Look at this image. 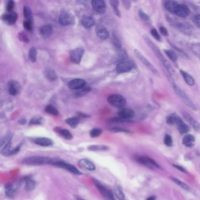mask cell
Here are the masks:
<instances>
[{"instance_id": "52a82bcc", "label": "cell", "mask_w": 200, "mask_h": 200, "mask_svg": "<svg viewBox=\"0 0 200 200\" xmlns=\"http://www.w3.org/2000/svg\"><path fill=\"white\" fill-rule=\"evenodd\" d=\"M93 183L97 190L107 200H115L113 194L110 190H109L97 180H93Z\"/></svg>"}, {"instance_id": "1f68e13d", "label": "cell", "mask_w": 200, "mask_h": 200, "mask_svg": "<svg viewBox=\"0 0 200 200\" xmlns=\"http://www.w3.org/2000/svg\"><path fill=\"white\" fill-rule=\"evenodd\" d=\"M65 122L72 128L74 129L79 124V120L76 117H69L65 120Z\"/></svg>"}, {"instance_id": "d6986e66", "label": "cell", "mask_w": 200, "mask_h": 200, "mask_svg": "<svg viewBox=\"0 0 200 200\" xmlns=\"http://www.w3.org/2000/svg\"><path fill=\"white\" fill-rule=\"evenodd\" d=\"M78 165L81 168L87 171H94L95 170V164L87 159H81L78 161Z\"/></svg>"}, {"instance_id": "f907efd6", "label": "cell", "mask_w": 200, "mask_h": 200, "mask_svg": "<svg viewBox=\"0 0 200 200\" xmlns=\"http://www.w3.org/2000/svg\"><path fill=\"white\" fill-rule=\"evenodd\" d=\"M23 26H24V28L28 31H31L32 29V23H31V22H29V21L25 20L23 22Z\"/></svg>"}, {"instance_id": "30bf717a", "label": "cell", "mask_w": 200, "mask_h": 200, "mask_svg": "<svg viewBox=\"0 0 200 200\" xmlns=\"http://www.w3.org/2000/svg\"><path fill=\"white\" fill-rule=\"evenodd\" d=\"M85 51L82 48H76L72 50L70 52V59L71 61L75 63L79 64L81 62Z\"/></svg>"}, {"instance_id": "f1b7e54d", "label": "cell", "mask_w": 200, "mask_h": 200, "mask_svg": "<svg viewBox=\"0 0 200 200\" xmlns=\"http://www.w3.org/2000/svg\"><path fill=\"white\" fill-rule=\"evenodd\" d=\"M180 73H181L183 77L184 78L185 82L188 85L193 86L194 85V79L193 78V77L190 74H188L187 72H186L183 70H180Z\"/></svg>"}, {"instance_id": "ab89813d", "label": "cell", "mask_w": 200, "mask_h": 200, "mask_svg": "<svg viewBox=\"0 0 200 200\" xmlns=\"http://www.w3.org/2000/svg\"><path fill=\"white\" fill-rule=\"evenodd\" d=\"M165 53L173 62H176L177 61V56L176 53L171 50H164Z\"/></svg>"}, {"instance_id": "ee69618b", "label": "cell", "mask_w": 200, "mask_h": 200, "mask_svg": "<svg viewBox=\"0 0 200 200\" xmlns=\"http://www.w3.org/2000/svg\"><path fill=\"white\" fill-rule=\"evenodd\" d=\"M18 38L21 41L25 43H29V39L27 35L24 32H21L18 33Z\"/></svg>"}, {"instance_id": "4316f807", "label": "cell", "mask_w": 200, "mask_h": 200, "mask_svg": "<svg viewBox=\"0 0 200 200\" xmlns=\"http://www.w3.org/2000/svg\"><path fill=\"white\" fill-rule=\"evenodd\" d=\"M179 4H178L176 1H167L165 3V7L169 11L175 14L176 9Z\"/></svg>"}, {"instance_id": "7dc6e473", "label": "cell", "mask_w": 200, "mask_h": 200, "mask_svg": "<svg viewBox=\"0 0 200 200\" xmlns=\"http://www.w3.org/2000/svg\"><path fill=\"white\" fill-rule=\"evenodd\" d=\"M176 115H171L169 116H168L166 119L167 123L169 125H174L175 124V119H176Z\"/></svg>"}, {"instance_id": "91938a15", "label": "cell", "mask_w": 200, "mask_h": 200, "mask_svg": "<svg viewBox=\"0 0 200 200\" xmlns=\"http://www.w3.org/2000/svg\"><path fill=\"white\" fill-rule=\"evenodd\" d=\"M21 146V144H19V145H18L15 149H14L13 151V153H12V154H15L18 153L19 151V150H20Z\"/></svg>"}, {"instance_id": "603a6c76", "label": "cell", "mask_w": 200, "mask_h": 200, "mask_svg": "<svg viewBox=\"0 0 200 200\" xmlns=\"http://www.w3.org/2000/svg\"><path fill=\"white\" fill-rule=\"evenodd\" d=\"M175 125H177L178 130H179L181 134H185L189 130L188 126L184 123L181 119L177 115L176 116L175 119Z\"/></svg>"}, {"instance_id": "e0dca14e", "label": "cell", "mask_w": 200, "mask_h": 200, "mask_svg": "<svg viewBox=\"0 0 200 200\" xmlns=\"http://www.w3.org/2000/svg\"><path fill=\"white\" fill-rule=\"evenodd\" d=\"M119 117L130 120L135 116V112L129 108H123L120 109L118 112Z\"/></svg>"}, {"instance_id": "e7e4bbea", "label": "cell", "mask_w": 200, "mask_h": 200, "mask_svg": "<svg viewBox=\"0 0 200 200\" xmlns=\"http://www.w3.org/2000/svg\"><path fill=\"white\" fill-rule=\"evenodd\" d=\"M75 198L76 200H85L83 198H82V197H81L79 196H77V195H75Z\"/></svg>"}, {"instance_id": "681fc988", "label": "cell", "mask_w": 200, "mask_h": 200, "mask_svg": "<svg viewBox=\"0 0 200 200\" xmlns=\"http://www.w3.org/2000/svg\"><path fill=\"white\" fill-rule=\"evenodd\" d=\"M150 33H151V35L157 41H161V37H160L159 34L156 29H154V28L152 29L150 31Z\"/></svg>"}, {"instance_id": "f35d334b", "label": "cell", "mask_w": 200, "mask_h": 200, "mask_svg": "<svg viewBox=\"0 0 200 200\" xmlns=\"http://www.w3.org/2000/svg\"><path fill=\"white\" fill-rule=\"evenodd\" d=\"M35 187V183L32 179H28L25 182V190L28 191H30L34 190Z\"/></svg>"}, {"instance_id": "4dcf8cb0", "label": "cell", "mask_w": 200, "mask_h": 200, "mask_svg": "<svg viewBox=\"0 0 200 200\" xmlns=\"http://www.w3.org/2000/svg\"><path fill=\"white\" fill-rule=\"evenodd\" d=\"M45 112H47L48 114H50L51 115L53 116H58L59 115V112L58 109L54 107L53 105H47L45 108Z\"/></svg>"}, {"instance_id": "bcb514c9", "label": "cell", "mask_w": 200, "mask_h": 200, "mask_svg": "<svg viewBox=\"0 0 200 200\" xmlns=\"http://www.w3.org/2000/svg\"><path fill=\"white\" fill-rule=\"evenodd\" d=\"M91 91V87H84L83 88L79 90V92L76 93V95L77 96H82L85 95V94Z\"/></svg>"}, {"instance_id": "6da1fadb", "label": "cell", "mask_w": 200, "mask_h": 200, "mask_svg": "<svg viewBox=\"0 0 200 200\" xmlns=\"http://www.w3.org/2000/svg\"><path fill=\"white\" fill-rule=\"evenodd\" d=\"M143 38L146 42L147 45L150 47V48L152 49V51L154 52V53L155 54V55L159 58V59L163 63L164 66L165 67L166 69H167L169 71H172V68L170 64V63L167 61L163 55H162L160 50L159 48L155 45V44L151 41V40L146 35H143Z\"/></svg>"}, {"instance_id": "74e56055", "label": "cell", "mask_w": 200, "mask_h": 200, "mask_svg": "<svg viewBox=\"0 0 200 200\" xmlns=\"http://www.w3.org/2000/svg\"><path fill=\"white\" fill-rule=\"evenodd\" d=\"M109 149V147L105 145H92L88 147V150L90 151H105Z\"/></svg>"}, {"instance_id": "db71d44e", "label": "cell", "mask_w": 200, "mask_h": 200, "mask_svg": "<svg viewBox=\"0 0 200 200\" xmlns=\"http://www.w3.org/2000/svg\"><path fill=\"white\" fill-rule=\"evenodd\" d=\"M110 130L112 132H125V133H129L130 132L129 131H128L126 129H122V128H120V127H113L110 129Z\"/></svg>"}, {"instance_id": "ba28073f", "label": "cell", "mask_w": 200, "mask_h": 200, "mask_svg": "<svg viewBox=\"0 0 200 200\" xmlns=\"http://www.w3.org/2000/svg\"><path fill=\"white\" fill-rule=\"evenodd\" d=\"M134 67V63L131 61H125L119 63L116 67V71L118 73L128 72Z\"/></svg>"}, {"instance_id": "2e32d148", "label": "cell", "mask_w": 200, "mask_h": 200, "mask_svg": "<svg viewBox=\"0 0 200 200\" xmlns=\"http://www.w3.org/2000/svg\"><path fill=\"white\" fill-rule=\"evenodd\" d=\"M97 37L102 40H106L109 37V32L107 28L102 25H98L96 28Z\"/></svg>"}, {"instance_id": "484cf974", "label": "cell", "mask_w": 200, "mask_h": 200, "mask_svg": "<svg viewBox=\"0 0 200 200\" xmlns=\"http://www.w3.org/2000/svg\"><path fill=\"white\" fill-rule=\"evenodd\" d=\"M194 137L191 135H187L183 139V144L187 147H191L194 146Z\"/></svg>"}, {"instance_id": "11a10c76", "label": "cell", "mask_w": 200, "mask_h": 200, "mask_svg": "<svg viewBox=\"0 0 200 200\" xmlns=\"http://www.w3.org/2000/svg\"><path fill=\"white\" fill-rule=\"evenodd\" d=\"M194 23L198 28H200V15L195 16L194 19Z\"/></svg>"}, {"instance_id": "7c38bea8", "label": "cell", "mask_w": 200, "mask_h": 200, "mask_svg": "<svg viewBox=\"0 0 200 200\" xmlns=\"http://www.w3.org/2000/svg\"><path fill=\"white\" fill-rule=\"evenodd\" d=\"M86 85V82L83 79H74L68 83V86L72 90H80L81 89L85 87Z\"/></svg>"}, {"instance_id": "5b68a950", "label": "cell", "mask_w": 200, "mask_h": 200, "mask_svg": "<svg viewBox=\"0 0 200 200\" xmlns=\"http://www.w3.org/2000/svg\"><path fill=\"white\" fill-rule=\"evenodd\" d=\"M134 53L136 56V57L141 61V62L144 65V66H145L148 69H149V71L151 73H153L155 76L159 77H161V75H160V72H159V71L154 67L153 65H152L150 63V62L145 57H144V55L139 50L135 49Z\"/></svg>"}, {"instance_id": "e575fe53", "label": "cell", "mask_w": 200, "mask_h": 200, "mask_svg": "<svg viewBox=\"0 0 200 200\" xmlns=\"http://www.w3.org/2000/svg\"><path fill=\"white\" fill-rule=\"evenodd\" d=\"M59 134L66 140H71L73 139V136L71 133L66 129H59L58 131Z\"/></svg>"}, {"instance_id": "9a60e30c", "label": "cell", "mask_w": 200, "mask_h": 200, "mask_svg": "<svg viewBox=\"0 0 200 200\" xmlns=\"http://www.w3.org/2000/svg\"><path fill=\"white\" fill-rule=\"evenodd\" d=\"M18 19V15L15 12L4 14L2 16V19L8 25H13L15 24Z\"/></svg>"}, {"instance_id": "836d02e7", "label": "cell", "mask_w": 200, "mask_h": 200, "mask_svg": "<svg viewBox=\"0 0 200 200\" xmlns=\"http://www.w3.org/2000/svg\"><path fill=\"white\" fill-rule=\"evenodd\" d=\"M111 6H112L113 11L115 13V14H116V16H117L118 17L120 18L121 17V14L119 9V1H109Z\"/></svg>"}, {"instance_id": "f546056e", "label": "cell", "mask_w": 200, "mask_h": 200, "mask_svg": "<svg viewBox=\"0 0 200 200\" xmlns=\"http://www.w3.org/2000/svg\"><path fill=\"white\" fill-rule=\"evenodd\" d=\"M23 13H24V15L25 18V20L29 21L32 23L33 15H32L31 9L28 6H25L24 8Z\"/></svg>"}, {"instance_id": "c3c4849f", "label": "cell", "mask_w": 200, "mask_h": 200, "mask_svg": "<svg viewBox=\"0 0 200 200\" xmlns=\"http://www.w3.org/2000/svg\"><path fill=\"white\" fill-rule=\"evenodd\" d=\"M15 6V3L14 1H12V0H10L9 1L7 4V11L8 13H11L13 12V10Z\"/></svg>"}, {"instance_id": "b9f144b4", "label": "cell", "mask_w": 200, "mask_h": 200, "mask_svg": "<svg viewBox=\"0 0 200 200\" xmlns=\"http://www.w3.org/2000/svg\"><path fill=\"white\" fill-rule=\"evenodd\" d=\"M112 43H113V46H114L117 50H121V45L120 41L119 39L117 37V36H116V35L113 34V37H112Z\"/></svg>"}, {"instance_id": "277c9868", "label": "cell", "mask_w": 200, "mask_h": 200, "mask_svg": "<svg viewBox=\"0 0 200 200\" xmlns=\"http://www.w3.org/2000/svg\"><path fill=\"white\" fill-rule=\"evenodd\" d=\"M49 164L58 167L63 169L65 170H66L69 171V172H71L73 174H77V175H81L82 173L79 171V170L77 168H76L75 167L71 164L66 163L62 160H60L58 159H52L51 161L50 162Z\"/></svg>"}, {"instance_id": "4fadbf2b", "label": "cell", "mask_w": 200, "mask_h": 200, "mask_svg": "<svg viewBox=\"0 0 200 200\" xmlns=\"http://www.w3.org/2000/svg\"><path fill=\"white\" fill-rule=\"evenodd\" d=\"M20 84L15 80H11L8 83V89L9 95L16 96L20 93L21 91Z\"/></svg>"}, {"instance_id": "ffe728a7", "label": "cell", "mask_w": 200, "mask_h": 200, "mask_svg": "<svg viewBox=\"0 0 200 200\" xmlns=\"http://www.w3.org/2000/svg\"><path fill=\"white\" fill-rule=\"evenodd\" d=\"M183 116L188 123L191 125V126L194 128L195 130H196L197 131H200V124L196 120H195L191 115H190L187 112L183 113Z\"/></svg>"}, {"instance_id": "5bb4252c", "label": "cell", "mask_w": 200, "mask_h": 200, "mask_svg": "<svg viewBox=\"0 0 200 200\" xmlns=\"http://www.w3.org/2000/svg\"><path fill=\"white\" fill-rule=\"evenodd\" d=\"M93 9L99 14H104L106 10V5L102 0H93L91 2Z\"/></svg>"}, {"instance_id": "83f0119b", "label": "cell", "mask_w": 200, "mask_h": 200, "mask_svg": "<svg viewBox=\"0 0 200 200\" xmlns=\"http://www.w3.org/2000/svg\"><path fill=\"white\" fill-rule=\"evenodd\" d=\"M46 78L49 81H55L58 79V75L57 73L52 69H47L44 73Z\"/></svg>"}, {"instance_id": "680465c9", "label": "cell", "mask_w": 200, "mask_h": 200, "mask_svg": "<svg viewBox=\"0 0 200 200\" xmlns=\"http://www.w3.org/2000/svg\"><path fill=\"white\" fill-rule=\"evenodd\" d=\"M122 3H123L125 7L127 10H129V9H130V1H122Z\"/></svg>"}, {"instance_id": "9f6ffc18", "label": "cell", "mask_w": 200, "mask_h": 200, "mask_svg": "<svg viewBox=\"0 0 200 200\" xmlns=\"http://www.w3.org/2000/svg\"><path fill=\"white\" fill-rule=\"evenodd\" d=\"M159 29H160V32H161V34L163 35H164V36L168 35V31H167V29L165 27H160Z\"/></svg>"}, {"instance_id": "d590c367", "label": "cell", "mask_w": 200, "mask_h": 200, "mask_svg": "<svg viewBox=\"0 0 200 200\" xmlns=\"http://www.w3.org/2000/svg\"><path fill=\"white\" fill-rule=\"evenodd\" d=\"M28 57L29 60L32 62H35L37 61V49L32 47L29 49V55Z\"/></svg>"}, {"instance_id": "d4e9b609", "label": "cell", "mask_w": 200, "mask_h": 200, "mask_svg": "<svg viewBox=\"0 0 200 200\" xmlns=\"http://www.w3.org/2000/svg\"><path fill=\"white\" fill-rule=\"evenodd\" d=\"M1 154L4 156H8V155H12V153L13 151V149L12 148V143L11 141H9L5 144H4V146L1 147Z\"/></svg>"}, {"instance_id": "816d5d0a", "label": "cell", "mask_w": 200, "mask_h": 200, "mask_svg": "<svg viewBox=\"0 0 200 200\" xmlns=\"http://www.w3.org/2000/svg\"><path fill=\"white\" fill-rule=\"evenodd\" d=\"M5 193L7 196H9L11 194L13 193V188L12 185L11 184H7L5 186Z\"/></svg>"}, {"instance_id": "d6a6232c", "label": "cell", "mask_w": 200, "mask_h": 200, "mask_svg": "<svg viewBox=\"0 0 200 200\" xmlns=\"http://www.w3.org/2000/svg\"><path fill=\"white\" fill-rule=\"evenodd\" d=\"M44 123H45V120H44L43 117L40 116H35L32 117L29 121L30 125H42L44 124Z\"/></svg>"}, {"instance_id": "44dd1931", "label": "cell", "mask_w": 200, "mask_h": 200, "mask_svg": "<svg viewBox=\"0 0 200 200\" xmlns=\"http://www.w3.org/2000/svg\"><path fill=\"white\" fill-rule=\"evenodd\" d=\"M95 23V20L93 17L89 15L84 16L81 19V24L82 25L86 28L89 29L92 27Z\"/></svg>"}, {"instance_id": "3957f363", "label": "cell", "mask_w": 200, "mask_h": 200, "mask_svg": "<svg viewBox=\"0 0 200 200\" xmlns=\"http://www.w3.org/2000/svg\"><path fill=\"white\" fill-rule=\"evenodd\" d=\"M107 102L112 106L121 109L125 108L127 104L125 97L119 94H113L107 97Z\"/></svg>"}, {"instance_id": "ac0fdd59", "label": "cell", "mask_w": 200, "mask_h": 200, "mask_svg": "<svg viewBox=\"0 0 200 200\" xmlns=\"http://www.w3.org/2000/svg\"><path fill=\"white\" fill-rule=\"evenodd\" d=\"M190 13V9L185 4H179L175 12L177 15L181 17H186L189 15Z\"/></svg>"}, {"instance_id": "be15d7a7", "label": "cell", "mask_w": 200, "mask_h": 200, "mask_svg": "<svg viewBox=\"0 0 200 200\" xmlns=\"http://www.w3.org/2000/svg\"><path fill=\"white\" fill-rule=\"evenodd\" d=\"M156 199V197L155 196H150L149 198H147L146 200H155Z\"/></svg>"}, {"instance_id": "8992f818", "label": "cell", "mask_w": 200, "mask_h": 200, "mask_svg": "<svg viewBox=\"0 0 200 200\" xmlns=\"http://www.w3.org/2000/svg\"><path fill=\"white\" fill-rule=\"evenodd\" d=\"M51 160V159L45 157H29L23 159L22 163L27 165H38L49 164Z\"/></svg>"}, {"instance_id": "6f0895ef", "label": "cell", "mask_w": 200, "mask_h": 200, "mask_svg": "<svg viewBox=\"0 0 200 200\" xmlns=\"http://www.w3.org/2000/svg\"><path fill=\"white\" fill-rule=\"evenodd\" d=\"M173 165L174 166V167H175V169H178L179 171H181L183 173H187V171L184 168H183L181 166H180L179 165H175V164H173Z\"/></svg>"}, {"instance_id": "7402d4cb", "label": "cell", "mask_w": 200, "mask_h": 200, "mask_svg": "<svg viewBox=\"0 0 200 200\" xmlns=\"http://www.w3.org/2000/svg\"><path fill=\"white\" fill-rule=\"evenodd\" d=\"M41 35L44 38H49L53 33V27L51 25H45L41 27L39 29Z\"/></svg>"}, {"instance_id": "8fae6325", "label": "cell", "mask_w": 200, "mask_h": 200, "mask_svg": "<svg viewBox=\"0 0 200 200\" xmlns=\"http://www.w3.org/2000/svg\"><path fill=\"white\" fill-rule=\"evenodd\" d=\"M136 161L143 164L147 166V167H150L151 169H154V168H157L161 169L160 166L155 162L154 160L151 159L150 157H145V156H141V157H138L136 159Z\"/></svg>"}, {"instance_id": "cb8c5ba5", "label": "cell", "mask_w": 200, "mask_h": 200, "mask_svg": "<svg viewBox=\"0 0 200 200\" xmlns=\"http://www.w3.org/2000/svg\"><path fill=\"white\" fill-rule=\"evenodd\" d=\"M34 142L36 144H38L39 146H43V147H48L52 146L53 144V141L47 137H38L36 138L34 140Z\"/></svg>"}, {"instance_id": "8d00e7d4", "label": "cell", "mask_w": 200, "mask_h": 200, "mask_svg": "<svg viewBox=\"0 0 200 200\" xmlns=\"http://www.w3.org/2000/svg\"><path fill=\"white\" fill-rule=\"evenodd\" d=\"M115 194L116 197L120 200H124L125 199V195L122 191V188L120 186L117 185L115 188Z\"/></svg>"}, {"instance_id": "60d3db41", "label": "cell", "mask_w": 200, "mask_h": 200, "mask_svg": "<svg viewBox=\"0 0 200 200\" xmlns=\"http://www.w3.org/2000/svg\"><path fill=\"white\" fill-rule=\"evenodd\" d=\"M171 179L175 183H176L177 185H179L180 187H181L183 189H184V190H190V188H189V187L187 184H185V183H184L183 182L180 181V180L177 179H176V178H174V177H171Z\"/></svg>"}, {"instance_id": "6125c7cd", "label": "cell", "mask_w": 200, "mask_h": 200, "mask_svg": "<svg viewBox=\"0 0 200 200\" xmlns=\"http://www.w3.org/2000/svg\"><path fill=\"white\" fill-rule=\"evenodd\" d=\"M78 115H79V116H81L82 117H83V118H87V117H89V115H87L86 114H84L83 113H79Z\"/></svg>"}, {"instance_id": "7bdbcfd3", "label": "cell", "mask_w": 200, "mask_h": 200, "mask_svg": "<svg viewBox=\"0 0 200 200\" xmlns=\"http://www.w3.org/2000/svg\"><path fill=\"white\" fill-rule=\"evenodd\" d=\"M102 131L101 130V129L98 128H95L91 130L90 135L92 137H97L101 135L102 134Z\"/></svg>"}, {"instance_id": "94428289", "label": "cell", "mask_w": 200, "mask_h": 200, "mask_svg": "<svg viewBox=\"0 0 200 200\" xmlns=\"http://www.w3.org/2000/svg\"><path fill=\"white\" fill-rule=\"evenodd\" d=\"M27 122V120L25 119H22L18 121V123L21 125H25Z\"/></svg>"}, {"instance_id": "f5cc1de1", "label": "cell", "mask_w": 200, "mask_h": 200, "mask_svg": "<svg viewBox=\"0 0 200 200\" xmlns=\"http://www.w3.org/2000/svg\"><path fill=\"white\" fill-rule=\"evenodd\" d=\"M139 15L140 17L144 21H148L149 19V16L145 13H144L143 11H141V9L139 10Z\"/></svg>"}, {"instance_id": "7a4b0ae2", "label": "cell", "mask_w": 200, "mask_h": 200, "mask_svg": "<svg viewBox=\"0 0 200 200\" xmlns=\"http://www.w3.org/2000/svg\"><path fill=\"white\" fill-rule=\"evenodd\" d=\"M172 87L175 92V93L177 95L181 100L188 107H190L193 110H197V107L195 106V105L193 103L190 98L189 97L187 94L181 89L177 86V84L175 83H172Z\"/></svg>"}, {"instance_id": "f6af8a7d", "label": "cell", "mask_w": 200, "mask_h": 200, "mask_svg": "<svg viewBox=\"0 0 200 200\" xmlns=\"http://www.w3.org/2000/svg\"><path fill=\"white\" fill-rule=\"evenodd\" d=\"M164 143L166 146L171 147L173 145V139L169 135H165L164 139Z\"/></svg>"}, {"instance_id": "9c48e42d", "label": "cell", "mask_w": 200, "mask_h": 200, "mask_svg": "<svg viewBox=\"0 0 200 200\" xmlns=\"http://www.w3.org/2000/svg\"><path fill=\"white\" fill-rule=\"evenodd\" d=\"M59 23L62 26H68L73 24L75 21L74 17L68 12H62L59 17Z\"/></svg>"}]
</instances>
